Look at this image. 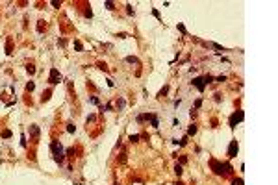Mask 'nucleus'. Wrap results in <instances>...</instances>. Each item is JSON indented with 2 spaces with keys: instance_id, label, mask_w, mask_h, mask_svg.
Wrapping results in <instances>:
<instances>
[{
  "instance_id": "obj_1",
  "label": "nucleus",
  "mask_w": 278,
  "mask_h": 185,
  "mask_svg": "<svg viewBox=\"0 0 278 185\" xmlns=\"http://www.w3.org/2000/svg\"><path fill=\"white\" fill-rule=\"evenodd\" d=\"M50 148L54 152V159L58 161V163H61V161H63V146H61V143L59 141H52L50 143Z\"/></svg>"
},
{
  "instance_id": "obj_2",
  "label": "nucleus",
  "mask_w": 278,
  "mask_h": 185,
  "mask_svg": "<svg viewBox=\"0 0 278 185\" xmlns=\"http://www.w3.org/2000/svg\"><path fill=\"white\" fill-rule=\"evenodd\" d=\"M210 167L213 168V172H215V174H224V172L232 170V167H230V165H222V163H219V161H215V159L210 161Z\"/></svg>"
},
{
  "instance_id": "obj_3",
  "label": "nucleus",
  "mask_w": 278,
  "mask_h": 185,
  "mask_svg": "<svg viewBox=\"0 0 278 185\" xmlns=\"http://www.w3.org/2000/svg\"><path fill=\"white\" fill-rule=\"evenodd\" d=\"M61 82V74L58 68H50V76H48V83L50 85H56V83Z\"/></svg>"
},
{
  "instance_id": "obj_4",
  "label": "nucleus",
  "mask_w": 278,
  "mask_h": 185,
  "mask_svg": "<svg viewBox=\"0 0 278 185\" xmlns=\"http://www.w3.org/2000/svg\"><path fill=\"white\" fill-rule=\"evenodd\" d=\"M243 119H245L243 111H237V113H234L232 117H230V128H235V126H237V122H241Z\"/></svg>"
},
{
  "instance_id": "obj_5",
  "label": "nucleus",
  "mask_w": 278,
  "mask_h": 185,
  "mask_svg": "<svg viewBox=\"0 0 278 185\" xmlns=\"http://www.w3.org/2000/svg\"><path fill=\"white\" fill-rule=\"evenodd\" d=\"M237 152H239V144L237 141H230V146H228V157H235Z\"/></svg>"
},
{
  "instance_id": "obj_6",
  "label": "nucleus",
  "mask_w": 278,
  "mask_h": 185,
  "mask_svg": "<svg viewBox=\"0 0 278 185\" xmlns=\"http://www.w3.org/2000/svg\"><path fill=\"white\" fill-rule=\"evenodd\" d=\"M193 85H195L198 91L202 92V91L206 89V82H204V78H200V76H198V78H195V80H193Z\"/></svg>"
},
{
  "instance_id": "obj_7",
  "label": "nucleus",
  "mask_w": 278,
  "mask_h": 185,
  "mask_svg": "<svg viewBox=\"0 0 278 185\" xmlns=\"http://www.w3.org/2000/svg\"><path fill=\"white\" fill-rule=\"evenodd\" d=\"M150 122H152V126H154V128H158V126H160V120H158V117H156V115H150Z\"/></svg>"
},
{
  "instance_id": "obj_8",
  "label": "nucleus",
  "mask_w": 278,
  "mask_h": 185,
  "mask_svg": "<svg viewBox=\"0 0 278 185\" xmlns=\"http://www.w3.org/2000/svg\"><path fill=\"white\" fill-rule=\"evenodd\" d=\"M195 133H197V126L191 124V126H189V130H187V135H195Z\"/></svg>"
},
{
  "instance_id": "obj_9",
  "label": "nucleus",
  "mask_w": 278,
  "mask_h": 185,
  "mask_svg": "<svg viewBox=\"0 0 278 185\" xmlns=\"http://www.w3.org/2000/svg\"><path fill=\"white\" fill-rule=\"evenodd\" d=\"M174 172H176L178 176H182V172H184V168H182V165H176V167H174Z\"/></svg>"
},
{
  "instance_id": "obj_10",
  "label": "nucleus",
  "mask_w": 278,
  "mask_h": 185,
  "mask_svg": "<svg viewBox=\"0 0 278 185\" xmlns=\"http://www.w3.org/2000/svg\"><path fill=\"white\" fill-rule=\"evenodd\" d=\"M30 133L34 135V137H35V135L39 133V128H37V126H32V128H30Z\"/></svg>"
},
{
  "instance_id": "obj_11",
  "label": "nucleus",
  "mask_w": 278,
  "mask_h": 185,
  "mask_svg": "<svg viewBox=\"0 0 278 185\" xmlns=\"http://www.w3.org/2000/svg\"><path fill=\"white\" fill-rule=\"evenodd\" d=\"M34 89H35V85H34V82H30V83H26V91H30V92H32V91H34Z\"/></svg>"
},
{
  "instance_id": "obj_12",
  "label": "nucleus",
  "mask_w": 278,
  "mask_h": 185,
  "mask_svg": "<svg viewBox=\"0 0 278 185\" xmlns=\"http://www.w3.org/2000/svg\"><path fill=\"white\" fill-rule=\"evenodd\" d=\"M2 137H4V139L11 137V132H9V130H4V132H2Z\"/></svg>"
},
{
  "instance_id": "obj_13",
  "label": "nucleus",
  "mask_w": 278,
  "mask_h": 185,
  "mask_svg": "<svg viewBox=\"0 0 278 185\" xmlns=\"http://www.w3.org/2000/svg\"><path fill=\"white\" fill-rule=\"evenodd\" d=\"M232 185H243V180H241V178H235V180L232 181Z\"/></svg>"
},
{
  "instance_id": "obj_14",
  "label": "nucleus",
  "mask_w": 278,
  "mask_h": 185,
  "mask_svg": "<svg viewBox=\"0 0 278 185\" xmlns=\"http://www.w3.org/2000/svg\"><path fill=\"white\" fill-rule=\"evenodd\" d=\"M26 71H28L30 74H34V72H35V68H34V65H28V67H26Z\"/></svg>"
},
{
  "instance_id": "obj_15",
  "label": "nucleus",
  "mask_w": 278,
  "mask_h": 185,
  "mask_svg": "<svg viewBox=\"0 0 278 185\" xmlns=\"http://www.w3.org/2000/svg\"><path fill=\"white\" fill-rule=\"evenodd\" d=\"M74 48L76 50H82V43L80 41H74Z\"/></svg>"
},
{
  "instance_id": "obj_16",
  "label": "nucleus",
  "mask_w": 278,
  "mask_h": 185,
  "mask_svg": "<svg viewBox=\"0 0 278 185\" xmlns=\"http://www.w3.org/2000/svg\"><path fill=\"white\" fill-rule=\"evenodd\" d=\"M130 141L132 143H137L139 141V135H130Z\"/></svg>"
},
{
  "instance_id": "obj_17",
  "label": "nucleus",
  "mask_w": 278,
  "mask_h": 185,
  "mask_svg": "<svg viewBox=\"0 0 278 185\" xmlns=\"http://www.w3.org/2000/svg\"><path fill=\"white\" fill-rule=\"evenodd\" d=\"M167 91H169V87H167V85H165V87H163V89L160 91V96H163V95H167Z\"/></svg>"
},
{
  "instance_id": "obj_18",
  "label": "nucleus",
  "mask_w": 278,
  "mask_h": 185,
  "mask_svg": "<svg viewBox=\"0 0 278 185\" xmlns=\"http://www.w3.org/2000/svg\"><path fill=\"white\" fill-rule=\"evenodd\" d=\"M117 107H119V109H122V107H124V100H119V102H117Z\"/></svg>"
},
{
  "instance_id": "obj_19",
  "label": "nucleus",
  "mask_w": 278,
  "mask_h": 185,
  "mask_svg": "<svg viewBox=\"0 0 278 185\" xmlns=\"http://www.w3.org/2000/svg\"><path fill=\"white\" fill-rule=\"evenodd\" d=\"M126 61H128V63H137V59H136V57H132V56H130V57H126Z\"/></svg>"
},
{
  "instance_id": "obj_20",
  "label": "nucleus",
  "mask_w": 278,
  "mask_h": 185,
  "mask_svg": "<svg viewBox=\"0 0 278 185\" xmlns=\"http://www.w3.org/2000/svg\"><path fill=\"white\" fill-rule=\"evenodd\" d=\"M67 132H69V133H73V132H74V126H73V124H69V126H67Z\"/></svg>"
},
{
  "instance_id": "obj_21",
  "label": "nucleus",
  "mask_w": 278,
  "mask_h": 185,
  "mask_svg": "<svg viewBox=\"0 0 278 185\" xmlns=\"http://www.w3.org/2000/svg\"><path fill=\"white\" fill-rule=\"evenodd\" d=\"M106 7L108 9H113V2H106Z\"/></svg>"
},
{
  "instance_id": "obj_22",
  "label": "nucleus",
  "mask_w": 278,
  "mask_h": 185,
  "mask_svg": "<svg viewBox=\"0 0 278 185\" xmlns=\"http://www.w3.org/2000/svg\"><path fill=\"white\" fill-rule=\"evenodd\" d=\"M126 7H128V9H126V11H128V15H133V9H132V6H126Z\"/></svg>"
},
{
  "instance_id": "obj_23",
  "label": "nucleus",
  "mask_w": 278,
  "mask_h": 185,
  "mask_svg": "<svg viewBox=\"0 0 278 185\" xmlns=\"http://www.w3.org/2000/svg\"><path fill=\"white\" fill-rule=\"evenodd\" d=\"M178 185H184V183H178Z\"/></svg>"
}]
</instances>
